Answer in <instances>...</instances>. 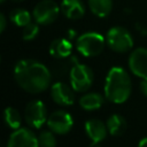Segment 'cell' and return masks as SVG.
<instances>
[{"label": "cell", "instance_id": "obj_25", "mask_svg": "<svg viewBox=\"0 0 147 147\" xmlns=\"http://www.w3.org/2000/svg\"><path fill=\"white\" fill-rule=\"evenodd\" d=\"M136 29H137L141 34H144V36L147 34V28H145L141 23H136Z\"/></svg>", "mask_w": 147, "mask_h": 147}, {"label": "cell", "instance_id": "obj_15", "mask_svg": "<svg viewBox=\"0 0 147 147\" xmlns=\"http://www.w3.org/2000/svg\"><path fill=\"white\" fill-rule=\"evenodd\" d=\"M78 63V59L75 55H70L64 59H59L56 63L53 65L52 74L57 78H64L65 76H70L71 69Z\"/></svg>", "mask_w": 147, "mask_h": 147}, {"label": "cell", "instance_id": "obj_9", "mask_svg": "<svg viewBox=\"0 0 147 147\" xmlns=\"http://www.w3.org/2000/svg\"><path fill=\"white\" fill-rule=\"evenodd\" d=\"M6 147H40L38 137L28 127L14 130L9 136Z\"/></svg>", "mask_w": 147, "mask_h": 147}, {"label": "cell", "instance_id": "obj_27", "mask_svg": "<svg viewBox=\"0 0 147 147\" xmlns=\"http://www.w3.org/2000/svg\"><path fill=\"white\" fill-rule=\"evenodd\" d=\"M138 147H147V137L142 138V139L139 141V144H138Z\"/></svg>", "mask_w": 147, "mask_h": 147}, {"label": "cell", "instance_id": "obj_4", "mask_svg": "<svg viewBox=\"0 0 147 147\" xmlns=\"http://www.w3.org/2000/svg\"><path fill=\"white\" fill-rule=\"evenodd\" d=\"M107 46L116 53H126L133 47V38L123 26H113L106 34Z\"/></svg>", "mask_w": 147, "mask_h": 147}, {"label": "cell", "instance_id": "obj_24", "mask_svg": "<svg viewBox=\"0 0 147 147\" xmlns=\"http://www.w3.org/2000/svg\"><path fill=\"white\" fill-rule=\"evenodd\" d=\"M7 26V20H6V16L3 13H0V33H2L5 31Z\"/></svg>", "mask_w": 147, "mask_h": 147}, {"label": "cell", "instance_id": "obj_2", "mask_svg": "<svg viewBox=\"0 0 147 147\" xmlns=\"http://www.w3.org/2000/svg\"><path fill=\"white\" fill-rule=\"evenodd\" d=\"M132 91L131 78L121 67H113L106 77L105 98L113 103H124Z\"/></svg>", "mask_w": 147, "mask_h": 147}, {"label": "cell", "instance_id": "obj_26", "mask_svg": "<svg viewBox=\"0 0 147 147\" xmlns=\"http://www.w3.org/2000/svg\"><path fill=\"white\" fill-rule=\"evenodd\" d=\"M75 37H76V31H75V30H69L68 33H67V38H68L69 40H71V39H74Z\"/></svg>", "mask_w": 147, "mask_h": 147}, {"label": "cell", "instance_id": "obj_13", "mask_svg": "<svg viewBox=\"0 0 147 147\" xmlns=\"http://www.w3.org/2000/svg\"><path fill=\"white\" fill-rule=\"evenodd\" d=\"M60 7L62 14L69 20H80L85 15V6L82 0H62Z\"/></svg>", "mask_w": 147, "mask_h": 147}, {"label": "cell", "instance_id": "obj_29", "mask_svg": "<svg viewBox=\"0 0 147 147\" xmlns=\"http://www.w3.org/2000/svg\"><path fill=\"white\" fill-rule=\"evenodd\" d=\"M5 1H6V0H0V2H1V3H3Z\"/></svg>", "mask_w": 147, "mask_h": 147}, {"label": "cell", "instance_id": "obj_7", "mask_svg": "<svg viewBox=\"0 0 147 147\" xmlns=\"http://www.w3.org/2000/svg\"><path fill=\"white\" fill-rule=\"evenodd\" d=\"M47 109L42 101L32 100L25 106L24 119L32 129H40L47 122Z\"/></svg>", "mask_w": 147, "mask_h": 147}, {"label": "cell", "instance_id": "obj_12", "mask_svg": "<svg viewBox=\"0 0 147 147\" xmlns=\"http://www.w3.org/2000/svg\"><path fill=\"white\" fill-rule=\"evenodd\" d=\"M85 133L92 141L91 147H95L98 144L106 139L109 132L107 125L103 122L98 118H91L85 122Z\"/></svg>", "mask_w": 147, "mask_h": 147}, {"label": "cell", "instance_id": "obj_18", "mask_svg": "<svg viewBox=\"0 0 147 147\" xmlns=\"http://www.w3.org/2000/svg\"><path fill=\"white\" fill-rule=\"evenodd\" d=\"M87 5L92 14L99 18L107 17L113 9V0H87Z\"/></svg>", "mask_w": 147, "mask_h": 147}, {"label": "cell", "instance_id": "obj_21", "mask_svg": "<svg viewBox=\"0 0 147 147\" xmlns=\"http://www.w3.org/2000/svg\"><path fill=\"white\" fill-rule=\"evenodd\" d=\"M38 141L40 147H56V139L54 132L51 130L40 132L38 136Z\"/></svg>", "mask_w": 147, "mask_h": 147}, {"label": "cell", "instance_id": "obj_19", "mask_svg": "<svg viewBox=\"0 0 147 147\" xmlns=\"http://www.w3.org/2000/svg\"><path fill=\"white\" fill-rule=\"evenodd\" d=\"M9 18H10L11 23H14L16 26L24 28L30 22H32L33 17H32V14L29 13L26 9H24V8H15V9H13L10 11Z\"/></svg>", "mask_w": 147, "mask_h": 147}, {"label": "cell", "instance_id": "obj_16", "mask_svg": "<svg viewBox=\"0 0 147 147\" xmlns=\"http://www.w3.org/2000/svg\"><path fill=\"white\" fill-rule=\"evenodd\" d=\"M106 125H107L109 134L113 137L122 136L126 131V127H127L126 119L119 114H113L111 116H109L106 122Z\"/></svg>", "mask_w": 147, "mask_h": 147}, {"label": "cell", "instance_id": "obj_6", "mask_svg": "<svg viewBox=\"0 0 147 147\" xmlns=\"http://www.w3.org/2000/svg\"><path fill=\"white\" fill-rule=\"evenodd\" d=\"M69 79L75 92H86L93 84L94 74L88 65L78 62L71 69Z\"/></svg>", "mask_w": 147, "mask_h": 147}, {"label": "cell", "instance_id": "obj_1", "mask_svg": "<svg viewBox=\"0 0 147 147\" xmlns=\"http://www.w3.org/2000/svg\"><path fill=\"white\" fill-rule=\"evenodd\" d=\"M14 79L25 92L39 94L48 88L52 80V72L41 62L24 59L15 64Z\"/></svg>", "mask_w": 147, "mask_h": 147}, {"label": "cell", "instance_id": "obj_28", "mask_svg": "<svg viewBox=\"0 0 147 147\" xmlns=\"http://www.w3.org/2000/svg\"><path fill=\"white\" fill-rule=\"evenodd\" d=\"M13 2H16V3H20V2H22L23 0H11Z\"/></svg>", "mask_w": 147, "mask_h": 147}, {"label": "cell", "instance_id": "obj_11", "mask_svg": "<svg viewBox=\"0 0 147 147\" xmlns=\"http://www.w3.org/2000/svg\"><path fill=\"white\" fill-rule=\"evenodd\" d=\"M129 68L131 72L140 78L147 77V48L138 47L129 56Z\"/></svg>", "mask_w": 147, "mask_h": 147}, {"label": "cell", "instance_id": "obj_17", "mask_svg": "<svg viewBox=\"0 0 147 147\" xmlns=\"http://www.w3.org/2000/svg\"><path fill=\"white\" fill-rule=\"evenodd\" d=\"M103 96L98 93V92H88L85 93L83 96H80L79 99V106L87 111H92V110H96L99 109L102 105H103Z\"/></svg>", "mask_w": 147, "mask_h": 147}, {"label": "cell", "instance_id": "obj_8", "mask_svg": "<svg viewBox=\"0 0 147 147\" xmlns=\"http://www.w3.org/2000/svg\"><path fill=\"white\" fill-rule=\"evenodd\" d=\"M74 125L72 116L62 109L53 111L47 118V126L55 134H67Z\"/></svg>", "mask_w": 147, "mask_h": 147}, {"label": "cell", "instance_id": "obj_3", "mask_svg": "<svg viewBox=\"0 0 147 147\" xmlns=\"http://www.w3.org/2000/svg\"><path fill=\"white\" fill-rule=\"evenodd\" d=\"M106 42V37L102 34L95 32V31H88L83 34H80L76 40V48L77 51L86 57L98 56L102 53Z\"/></svg>", "mask_w": 147, "mask_h": 147}, {"label": "cell", "instance_id": "obj_22", "mask_svg": "<svg viewBox=\"0 0 147 147\" xmlns=\"http://www.w3.org/2000/svg\"><path fill=\"white\" fill-rule=\"evenodd\" d=\"M38 33H39V24L37 22H30L28 25L23 28L22 38L25 41H31L38 36Z\"/></svg>", "mask_w": 147, "mask_h": 147}, {"label": "cell", "instance_id": "obj_20", "mask_svg": "<svg viewBox=\"0 0 147 147\" xmlns=\"http://www.w3.org/2000/svg\"><path fill=\"white\" fill-rule=\"evenodd\" d=\"M3 119H5L6 125L11 130H17L21 127V123H22L21 115L17 111V109H15L13 107H7L5 109Z\"/></svg>", "mask_w": 147, "mask_h": 147}, {"label": "cell", "instance_id": "obj_5", "mask_svg": "<svg viewBox=\"0 0 147 147\" xmlns=\"http://www.w3.org/2000/svg\"><path fill=\"white\" fill-rule=\"evenodd\" d=\"M60 11L61 7L55 1L41 0L34 6L32 10V17L39 25H49L56 21Z\"/></svg>", "mask_w": 147, "mask_h": 147}, {"label": "cell", "instance_id": "obj_14", "mask_svg": "<svg viewBox=\"0 0 147 147\" xmlns=\"http://www.w3.org/2000/svg\"><path fill=\"white\" fill-rule=\"evenodd\" d=\"M71 52H72V44L71 40H69L68 38L54 39L49 45V54L56 60L70 56Z\"/></svg>", "mask_w": 147, "mask_h": 147}, {"label": "cell", "instance_id": "obj_23", "mask_svg": "<svg viewBox=\"0 0 147 147\" xmlns=\"http://www.w3.org/2000/svg\"><path fill=\"white\" fill-rule=\"evenodd\" d=\"M139 90H140V92H141L145 96H147V77L141 79V82H140V84H139Z\"/></svg>", "mask_w": 147, "mask_h": 147}, {"label": "cell", "instance_id": "obj_10", "mask_svg": "<svg viewBox=\"0 0 147 147\" xmlns=\"http://www.w3.org/2000/svg\"><path fill=\"white\" fill-rule=\"evenodd\" d=\"M75 90L71 85L63 82H56L51 86V98L52 100L62 107L72 106L75 102Z\"/></svg>", "mask_w": 147, "mask_h": 147}]
</instances>
